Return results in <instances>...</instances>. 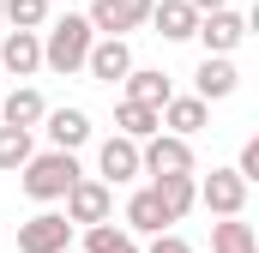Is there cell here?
Masks as SVG:
<instances>
[{"label":"cell","mask_w":259,"mask_h":253,"mask_svg":"<svg viewBox=\"0 0 259 253\" xmlns=\"http://www.w3.org/2000/svg\"><path fill=\"white\" fill-rule=\"evenodd\" d=\"M84 72H91L97 85H121V78L133 72V49L121 43V36H97L91 55H84Z\"/></svg>","instance_id":"30bf717a"},{"label":"cell","mask_w":259,"mask_h":253,"mask_svg":"<svg viewBox=\"0 0 259 253\" xmlns=\"http://www.w3.org/2000/svg\"><path fill=\"white\" fill-rule=\"evenodd\" d=\"M211 253H259L253 223H241V217H217V223H211Z\"/></svg>","instance_id":"ffe728a7"},{"label":"cell","mask_w":259,"mask_h":253,"mask_svg":"<svg viewBox=\"0 0 259 253\" xmlns=\"http://www.w3.org/2000/svg\"><path fill=\"white\" fill-rule=\"evenodd\" d=\"M72 247V223L61 211H36L18 223V253H66Z\"/></svg>","instance_id":"ba28073f"},{"label":"cell","mask_w":259,"mask_h":253,"mask_svg":"<svg viewBox=\"0 0 259 253\" xmlns=\"http://www.w3.org/2000/svg\"><path fill=\"white\" fill-rule=\"evenodd\" d=\"M241 91V72H235V61H217V55H205L193 72V97L211 109V103H223V97H235Z\"/></svg>","instance_id":"5bb4252c"},{"label":"cell","mask_w":259,"mask_h":253,"mask_svg":"<svg viewBox=\"0 0 259 253\" xmlns=\"http://www.w3.org/2000/svg\"><path fill=\"white\" fill-rule=\"evenodd\" d=\"M0 24H6V18H0Z\"/></svg>","instance_id":"f546056e"},{"label":"cell","mask_w":259,"mask_h":253,"mask_svg":"<svg viewBox=\"0 0 259 253\" xmlns=\"http://www.w3.org/2000/svg\"><path fill=\"white\" fill-rule=\"evenodd\" d=\"M115 133L133 139V145H145V139H157L163 126H157V109H139V103H115Z\"/></svg>","instance_id":"44dd1931"},{"label":"cell","mask_w":259,"mask_h":253,"mask_svg":"<svg viewBox=\"0 0 259 253\" xmlns=\"http://www.w3.org/2000/svg\"><path fill=\"white\" fill-rule=\"evenodd\" d=\"M151 30H157L163 43H193L199 12L187 6V0H157V6H151Z\"/></svg>","instance_id":"9a60e30c"},{"label":"cell","mask_w":259,"mask_h":253,"mask_svg":"<svg viewBox=\"0 0 259 253\" xmlns=\"http://www.w3.org/2000/svg\"><path fill=\"white\" fill-rule=\"evenodd\" d=\"M78 175H84V169H78V157H72V151H36V157L18 169V187L30 193L36 205H61L66 187H72Z\"/></svg>","instance_id":"7a4b0ae2"},{"label":"cell","mask_w":259,"mask_h":253,"mask_svg":"<svg viewBox=\"0 0 259 253\" xmlns=\"http://www.w3.org/2000/svg\"><path fill=\"white\" fill-rule=\"evenodd\" d=\"M151 6H157V0H91L84 24H91L97 36H121V43H127V30H145V24H151Z\"/></svg>","instance_id":"277c9868"},{"label":"cell","mask_w":259,"mask_h":253,"mask_svg":"<svg viewBox=\"0 0 259 253\" xmlns=\"http://www.w3.org/2000/svg\"><path fill=\"white\" fill-rule=\"evenodd\" d=\"M145 253H193V247H187L175 229H163V235H151V247H145Z\"/></svg>","instance_id":"484cf974"},{"label":"cell","mask_w":259,"mask_h":253,"mask_svg":"<svg viewBox=\"0 0 259 253\" xmlns=\"http://www.w3.org/2000/svg\"><path fill=\"white\" fill-rule=\"evenodd\" d=\"M78 253H145V247H139V235H127V229L97 223V229H84V247Z\"/></svg>","instance_id":"7402d4cb"},{"label":"cell","mask_w":259,"mask_h":253,"mask_svg":"<svg viewBox=\"0 0 259 253\" xmlns=\"http://www.w3.org/2000/svg\"><path fill=\"white\" fill-rule=\"evenodd\" d=\"M0 78H6V72H0Z\"/></svg>","instance_id":"f1b7e54d"},{"label":"cell","mask_w":259,"mask_h":253,"mask_svg":"<svg viewBox=\"0 0 259 253\" xmlns=\"http://www.w3.org/2000/svg\"><path fill=\"white\" fill-rule=\"evenodd\" d=\"M193 193H199V205H205L211 217H241V211H247V181H241L235 169H211L205 181H193Z\"/></svg>","instance_id":"8992f818"},{"label":"cell","mask_w":259,"mask_h":253,"mask_svg":"<svg viewBox=\"0 0 259 253\" xmlns=\"http://www.w3.org/2000/svg\"><path fill=\"white\" fill-rule=\"evenodd\" d=\"M66 253H78V247H66Z\"/></svg>","instance_id":"83f0119b"},{"label":"cell","mask_w":259,"mask_h":253,"mask_svg":"<svg viewBox=\"0 0 259 253\" xmlns=\"http://www.w3.org/2000/svg\"><path fill=\"white\" fill-rule=\"evenodd\" d=\"M42 126H49V145H55V151H78V145H91V115H84V109H49Z\"/></svg>","instance_id":"e0dca14e"},{"label":"cell","mask_w":259,"mask_h":253,"mask_svg":"<svg viewBox=\"0 0 259 253\" xmlns=\"http://www.w3.org/2000/svg\"><path fill=\"white\" fill-rule=\"evenodd\" d=\"M151 193H157V205H163V217H169V223H181V217L199 205L193 175H163V181H151Z\"/></svg>","instance_id":"d6986e66"},{"label":"cell","mask_w":259,"mask_h":253,"mask_svg":"<svg viewBox=\"0 0 259 253\" xmlns=\"http://www.w3.org/2000/svg\"><path fill=\"white\" fill-rule=\"evenodd\" d=\"M0 72H12V78L42 72V36L36 30H6L0 36Z\"/></svg>","instance_id":"4fadbf2b"},{"label":"cell","mask_w":259,"mask_h":253,"mask_svg":"<svg viewBox=\"0 0 259 253\" xmlns=\"http://www.w3.org/2000/svg\"><path fill=\"white\" fill-rule=\"evenodd\" d=\"M187 6H193L199 18H205V12H223V6H229V0H187Z\"/></svg>","instance_id":"4316f807"},{"label":"cell","mask_w":259,"mask_h":253,"mask_svg":"<svg viewBox=\"0 0 259 253\" xmlns=\"http://www.w3.org/2000/svg\"><path fill=\"white\" fill-rule=\"evenodd\" d=\"M157 126H163L169 139H187V145H193V133L211 126V109H205L199 97H169V103L157 109Z\"/></svg>","instance_id":"8fae6325"},{"label":"cell","mask_w":259,"mask_h":253,"mask_svg":"<svg viewBox=\"0 0 259 253\" xmlns=\"http://www.w3.org/2000/svg\"><path fill=\"white\" fill-rule=\"evenodd\" d=\"M91 43H97V30L84 24V12H66V18H49V30H42V66L49 72H84V55H91Z\"/></svg>","instance_id":"6da1fadb"},{"label":"cell","mask_w":259,"mask_h":253,"mask_svg":"<svg viewBox=\"0 0 259 253\" xmlns=\"http://www.w3.org/2000/svg\"><path fill=\"white\" fill-rule=\"evenodd\" d=\"M30 157H36V139H30V133H18V126H0V169H6V175H18Z\"/></svg>","instance_id":"cb8c5ba5"},{"label":"cell","mask_w":259,"mask_h":253,"mask_svg":"<svg viewBox=\"0 0 259 253\" xmlns=\"http://www.w3.org/2000/svg\"><path fill=\"white\" fill-rule=\"evenodd\" d=\"M49 115V103H42V91L36 85H12L6 97H0V126H18V133H36Z\"/></svg>","instance_id":"7c38bea8"},{"label":"cell","mask_w":259,"mask_h":253,"mask_svg":"<svg viewBox=\"0 0 259 253\" xmlns=\"http://www.w3.org/2000/svg\"><path fill=\"white\" fill-rule=\"evenodd\" d=\"M235 175H241L247 187L259 181V139H247V145H241V157H235Z\"/></svg>","instance_id":"d4e9b609"},{"label":"cell","mask_w":259,"mask_h":253,"mask_svg":"<svg viewBox=\"0 0 259 253\" xmlns=\"http://www.w3.org/2000/svg\"><path fill=\"white\" fill-rule=\"evenodd\" d=\"M121 229H127V235H163V229H169V217H163V205H157L151 187H139L127 199V223H121Z\"/></svg>","instance_id":"ac0fdd59"},{"label":"cell","mask_w":259,"mask_h":253,"mask_svg":"<svg viewBox=\"0 0 259 253\" xmlns=\"http://www.w3.org/2000/svg\"><path fill=\"white\" fill-rule=\"evenodd\" d=\"M66 211V223L72 229H97V223H109V211H115V187H103L97 175H78L72 187H66V199H61Z\"/></svg>","instance_id":"3957f363"},{"label":"cell","mask_w":259,"mask_h":253,"mask_svg":"<svg viewBox=\"0 0 259 253\" xmlns=\"http://www.w3.org/2000/svg\"><path fill=\"white\" fill-rule=\"evenodd\" d=\"M121 85H127V97H121V103H139V109H163V103L175 97L169 72H157V66H133Z\"/></svg>","instance_id":"2e32d148"},{"label":"cell","mask_w":259,"mask_h":253,"mask_svg":"<svg viewBox=\"0 0 259 253\" xmlns=\"http://www.w3.org/2000/svg\"><path fill=\"white\" fill-rule=\"evenodd\" d=\"M199 43H205V55H217V61H229L241 43H247V12H235V6H223V12H205L193 30Z\"/></svg>","instance_id":"52a82bcc"},{"label":"cell","mask_w":259,"mask_h":253,"mask_svg":"<svg viewBox=\"0 0 259 253\" xmlns=\"http://www.w3.org/2000/svg\"><path fill=\"white\" fill-rule=\"evenodd\" d=\"M0 18H6L12 30H36V36H42V24H49V0H0Z\"/></svg>","instance_id":"603a6c76"},{"label":"cell","mask_w":259,"mask_h":253,"mask_svg":"<svg viewBox=\"0 0 259 253\" xmlns=\"http://www.w3.org/2000/svg\"><path fill=\"white\" fill-rule=\"evenodd\" d=\"M139 175H151V181H163V175H193V145H187V139H169V133L145 139V145H139Z\"/></svg>","instance_id":"5b68a950"},{"label":"cell","mask_w":259,"mask_h":253,"mask_svg":"<svg viewBox=\"0 0 259 253\" xmlns=\"http://www.w3.org/2000/svg\"><path fill=\"white\" fill-rule=\"evenodd\" d=\"M97 181L103 187H127V181H139V145L133 139H103L97 145Z\"/></svg>","instance_id":"9c48e42d"}]
</instances>
